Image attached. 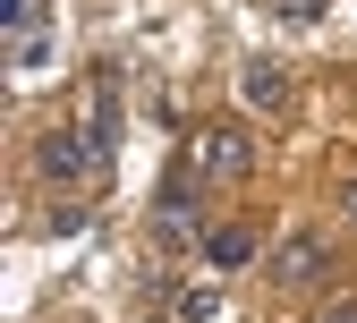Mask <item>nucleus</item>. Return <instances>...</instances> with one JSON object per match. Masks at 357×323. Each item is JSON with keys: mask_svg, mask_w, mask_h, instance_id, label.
<instances>
[{"mask_svg": "<svg viewBox=\"0 0 357 323\" xmlns=\"http://www.w3.org/2000/svg\"><path fill=\"white\" fill-rule=\"evenodd\" d=\"M196 179H247L255 170V145H247V128H204L196 145H188Z\"/></svg>", "mask_w": 357, "mask_h": 323, "instance_id": "f257e3e1", "label": "nucleus"}, {"mask_svg": "<svg viewBox=\"0 0 357 323\" xmlns=\"http://www.w3.org/2000/svg\"><path fill=\"white\" fill-rule=\"evenodd\" d=\"M34 162H43V179H60V188H77V179H94L102 170V145H85L77 128H52L34 145Z\"/></svg>", "mask_w": 357, "mask_h": 323, "instance_id": "f03ea898", "label": "nucleus"}, {"mask_svg": "<svg viewBox=\"0 0 357 323\" xmlns=\"http://www.w3.org/2000/svg\"><path fill=\"white\" fill-rule=\"evenodd\" d=\"M238 85H247V103H255V111H281V103H289L281 60H247V68H238Z\"/></svg>", "mask_w": 357, "mask_h": 323, "instance_id": "7ed1b4c3", "label": "nucleus"}, {"mask_svg": "<svg viewBox=\"0 0 357 323\" xmlns=\"http://www.w3.org/2000/svg\"><path fill=\"white\" fill-rule=\"evenodd\" d=\"M273 272H281V281H324V239H289L273 255Z\"/></svg>", "mask_w": 357, "mask_h": 323, "instance_id": "20e7f679", "label": "nucleus"}, {"mask_svg": "<svg viewBox=\"0 0 357 323\" xmlns=\"http://www.w3.org/2000/svg\"><path fill=\"white\" fill-rule=\"evenodd\" d=\"M204 255H213L221 272H238V264L255 255V230H213V239H204Z\"/></svg>", "mask_w": 357, "mask_h": 323, "instance_id": "39448f33", "label": "nucleus"}, {"mask_svg": "<svg viewBox=\"0 0 357 323\" xmlns=\"http://www.w3.org/2000/svg\"><path fill=\"white\" fill-rule=\"evenodd\" d=\"M213 306H221V290H213V281H204V290H188V298H178V323H204V315H213Z\"/></svg>", "mask_w": 357, "mask_h": 323, "instance_id": "423d86ee", "label": "nucleus"}, {"mask_svg": "<svg viewBox=\"0 0 357 323\" xmlns=\"http://www.w3.org/2000/svg\"><path fill=\"white\" fill-rule=\"evenodd\" d=\"M281 17H324V0H273Z\"/></svg>", "mask_w": 357, "mask_h": 323, "instance_id": "0eeeda50", "label": "nucleus"}, {"mask_svg": "<svg viewBox=\"0 0 357 323\" xmlns=\"http://www.w3.org/2000/svg\"><path fill=\"white\" fill-rule=\"evenodd\" d=\"M340 213H349V230H357V179H349V188H340Z\"/></svg>", "mask_w": 357, "mask_h": 323, "instance_id": "6e6552de", "label": "nucleus"}]
</instances>
